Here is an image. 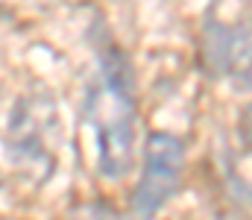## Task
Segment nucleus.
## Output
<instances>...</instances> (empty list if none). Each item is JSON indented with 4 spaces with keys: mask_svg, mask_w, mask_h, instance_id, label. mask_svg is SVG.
<instances>
[{
    "mask_svg": "<svg viewBox=\"0 0 252 220\" xmlns=\"http://www.w3.org/2000/svg\"><path fill=\"white\" fill-rule=\"evenodd\" d=\"M85 115L94 126L97 161L103 176H124L132 167V141H135V100L124 56L115 47L100 53V73L88 91Z\"/></svg>",
    "mask_w": 252,
    "mask_h": 220,
    "instance_id": "obj_1",
    "label": "nucleus"
},
{
    "mask_svg": "<svg viewBox=\"0 0 252 220\" xmlns=\"http://www.w3.org/2000/svg\"><path fill=\"white\" fill-rule=\"evenodd\" d=\"M185 147L170 132H153L144 150V173L132 194V209L141 220L156 218V212L176 194L182 179Z\"/></svg>",
    "mask_w": 252,
    "mask_h": 220,
    "instance_id": "obj_2",
    "label": "nucleus"
},
{
    "mask_svg": "<svg viewBox=\"0 0 252 220\" xmlns=\"http://www.w3.org/2000/svg\"><path fill=\"white\" fill-rule=\"evenodd\" d=\"M202 56L214 76L235 85H252V24H208L202 38Z\"/></svg>",
    "mask_w": 252,
    "mask_h": 220,
    "instance_id": "obj_3",
    "label": "nucleus"
},
{
    "mask_svg": "<svg viewBox=\"0 0 252 220\" xmlns=\"http://www.w3.org/2000/svg\"><path fill=\"white\" fill-rule=\"evenodd\" d=\"M67 220H121V218L106 203H85V206H76Z\"/></svg>",
    "mask_w": 252,
    "mask_h": 220,
    "instance_id": "obj_4",
    "label": "nucleus"
},
{
    "mask_svg": "<svg viewBox=\"0 0 252 220\" xmlns=\"http://www.w3.org/2000/svg\"><path fill=\"white\" fill-rule=\"evenodd\" d=\"M244 138H247V144L252 150V106L247 109V115H244Z\"/></svg>",
    "mask_w": 252,
    "mask_h": 220,
    "instance_id": "obj_5",
    "label": "nucleus"
},
{
    "mask_svg": "<svg viewBox=\"0 0 252 220\" xmlns=\"http://www.w3.org/2000/svg\"><path fill=\"white\" fill-rule=\"evenodd\" d=\"M0 220H3V218H0Z\"/></svg>",
    "mask_w": 252,
    "mask_h": 220,
    "instance_id": "obj_6",
    "label": "nucleus"
},
{
    "mask_svg": "<svg viewBox=\"0 0 252 220\" xmlns=\"http://www.w3.org/2000/svg\"><path fill=\"white\" fill-rule=\"evenodd\" d=\"M226 220H229V218H226Z\"/></svg>",
    "mask_w": 252,
    "mask_h": 220,
    "instance_id": "obj_7",
    "label": "nucleus"
}]
</instances>
